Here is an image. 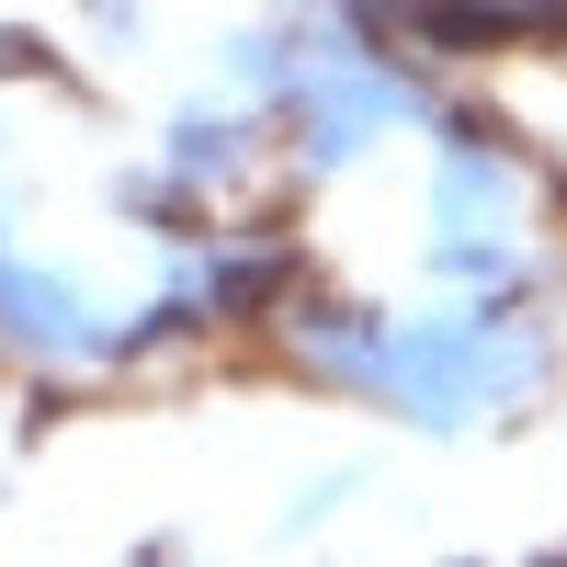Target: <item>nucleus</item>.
Wrapping results in <instances>:
<instances>
[{"label":"nucleus","instance_id":"1","mask_svg":"<svg viewBox=\"0 0 567 567\" xmlns=\"http://www.w3.org/2000/svg\"><path fill=\"white\" fill-rule=\"evenodd\" d=\"M272 318L318 386L398 409L409 432H488L556 386V341L523 318V296H454L409 318H386L374 296H284Z\"/></svg>","mask_w":567,"mask_h":567},{"label":"nucleus","instance_id":"2","mask_svg":"<svg viewBox=\"0 0 567 567\" xmlns=\"http://www.w3.org/2000/svg\"><path fill=\"white\" fill-rule=\"evenodd\" d=\"M523 159L499 148V125L432 114V194H420V261L454 296H523Z\"/></svg>","mask_w":567,"mask_h":567},{"label":"nucleus","instance_id":"3","mask_svg":"<svg viewBox=\"0 0 567 567\" xmlns=\"http://www.w3.org/2000/svg\"><path fill=\"white\" fill-rule=\"evenodd\" d=\"M0 363H23V374H103L125 363V318L91 296L80 272L58 261H12V239H0Z\"/></svg>","mask_w":567,"mask_h":567},{"label":"nucleus","instance_id":"4","mask_svg":"<svg viewBox=\"0 0 567 567\" xmlns=\"http://www.w3.org/2000/svg\"><path fill=\"white\" fill-rule=\"evenodd\" d=\"M398 23H454V34H545L567 0H398Z\"/></svg>","mask_w":567,"mask_h":567}]
</instances>
